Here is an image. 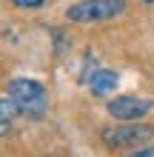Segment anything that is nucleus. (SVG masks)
Returning a JSON list of instances; mask_svg holds the SVG:
<instances>
[{
	"mask_svg": "<svg viewBox=\"0 0 154 157\" xmlns=\"http://www.w3.org/2000/svg\"><path fill=\"white\" fill-rule=\"evenodd\" d=\"M129 157H154V149H137V151H131Z\"/></svg>",
	"mask_w": 154,
	"mask_h": 157,
	"instance_id": "nucleus-8",
	"label": "nucleus"
},
{
	"mask_svg": "<svg viewBox=\"0 0 154 157\" xmlns=\"http://www.w3.org/2000/svg\"><path fill=\"white\" fill-rule=\"evenodd\" d=\"M126 12V0H80L66 12L74 23H103Z\"/></svg>",
	"mask_w": 154,
	"mask_h": 157,
	"instance_id": "nucleus-3",
	"label": "nucleus"
},
{
	"mask_svg": "<svg viewBox=\"0 0 154 157\" xmlns=\"http://www.w3.org/2000/svg\"><path fill=\"white\" fill-rule=\"evenodd\" d=\"M154 109V100H146V97H131V94H123V97H114L108 100V114L120 123H131V120H140L146 117Z\"/></svg>",
	"mask_w": 154,
	"mask_h": 157,
	"instance_id": "nucleus-4",
	"label": "nucleus"
},
{
	"mask_svg": "<svg viewBox=\"0 0 154 157\" xmlns=\"http://www.w3.org/2000/svg\"><path fill=\"white\" fill-rule=\"evenodd\" d=\"M88 86H92L94 94H108L111 89H117V75L108 69H97L92 77H88Z\"/></svg>",
	"mask_w": 154,
	"mask_h": 157,
	"instance_id": "nucleus-5",
	"label": "nucleus"
},
{
	"mask_svg": "<svg viewBox=\"0 0 154 157\" xmlns=\"http://www.w3.org/2000/svg\"><path fill=\"white\" fill-rule=\"evenodd\" d=\"M9 97L17 103L23 114H32V117L46 114L49 109V91L43 89V83L29 80V77H14L9 83Z\"/></svg>",
	"mask_w": 154,
	"mask_h": 157,
	"instance_id": "nucleus-1",
	"label": "nucleus"
},
{
	"mask_svg": "<svg viewBox=\"0 0 154 157\" xmlns=\"http://www.w3.org/2000/svg\"><path fill=\"white\" fill-rule=\"evenodd\" d=\"M143 3H154V0H143Z\"/></svg>",
	"mask_w": 154,
	"mask_h": 157,
	"instance_id": "nucleus-9",
	"label": "nucleus"
},
{
	"mask_svg": "<svg viewBox=\"0 0 154 157\" xmlns=\"http://www.w3.org/2000/svg\"><path fill=\"white\" fill-rule=\"evenodd\" d=\"M46 0H14V6H20V9H40Z\"/></svg>",
	"mask_w": 154,
	"mask_h": 157,
	"instance_id": "nucleus-7",
	"label": "nucleus"
},
{
	"mask_svg": "<svg viewBox=\"0 0 154 157\" xmlns=\"http://www.w3.org/2000/svg\"><path fill=\"white\" fill-rule=\"evenodd\" d=\"M103 143L108 149H137V146L148 143L154 137V126H146V123H120V126H111V128H103Z\"/></svg>",
	"mask_w": 154,
	"mask_h": 157,
	"instance_id": "nucleus-2",
	"label": "nucleus"
},
{
	"mask_svg": "<svg viewBox=\"0 0 154 157\" xmlns=\"http://www.w3.org/2000/svg\"><path fill=\"white\" fill-rule=\"evenodd\" d=\"M17 114H20V109H17V103H14L12 97H9V100H0V134L9 132V123H12Z\"/></svg>",
	"mask_w": 154,
	"mask_h": 157,
	"instance_id": "nucleus-6",
	"label": "nucleus"
}]
</instances>
